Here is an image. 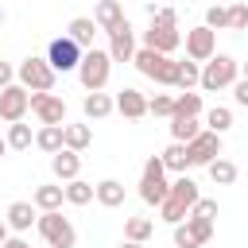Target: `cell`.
<instances>
[{"instance_id":"6da1fadb","label":"cell","mask_w":248,"mask_h":248,"mask_svg":"<svg viewBox=\"0 0 248 248\" xmlns=\"http://www.w3.org/2000/svg\"><path fill=\"white\" fill-rule=\"evenodd\" d=\"M132 62H136V70H140L143 78H151L155 85H174V70H178V62H174L170 54H159V50L140 46Z\"/></svg>"},{"instance_id":"7a4b0ae2","label":"cell","mask_w":248,"mask_h":248,"mask_svg":"<svg viewBox=\"0 0 248 248\" xmlns=\"http://www.w3.org/2000/svg\"><path fill=\"white\" fill-rule=\"evenodd\" d=\"M236 78H240V62H236L232 54H213V58L202 66V89H205V93H217V89H225V85H236Z\"/></svg>"},{"instance_id":"3957f363","label":"cell","mask_w":248,"mask_h":248,"mask_svg":"<svg viewBox=\"0 0 248 248\" xmlns=\"http://www.w3.org/2000/svg\"><path fill=\"white\" fill-rule=\"evenodd\" d=\"M140 198H143L147 205H163V202L170 198L167 167H163V159H159V155H151V159L143 163V178H140Z\"/></svg>"},{"instance_id":"277c9868","label":"cell","mask_w":248,"mask_h":248,"mask_svg":"<svg viewBox=\"0 0 248 248\" xmlns=\"http://www.w3.org/2000/svg\"><path fill=\"white\" fill-rule=\"evenodd\" d=\"M35 229H39V236L46 240V248H74V244H78V232H74L70 217H62L58 209H50V213H39Z\"/></svg>"},{"instance_id":"5b68a950","label":"cell","mask_w":248,"mask_h":248,"mask_svg":"<svg viewBox=\"0 0 248 248\" xmlns=\"http://www.w3.org/2000/svg\"><path fill=\"white\" fill-rule=\"evenodd\" d=\"M108 74H112V58H108V50H85L81 54V66H78V78H81V85L89 89V93H101L105 89V81H108Z\"/></svg>"},{"instance_id":"8992f818","label":"cell","mask_w":248,"mask_h":248,"mask_svg":"<svg viewBox=\"0 0 248 248\" xmlns=\"http://www.w3.org/2000/svg\"><path fill=\"white\" fill-rule=\"evenodd\" d=\"M16 81H19L27 93H50V85H54V70H50V62H46V58L31 54V58H23V62H19Z\"/></svg>"},{"instance_id":"52a82bcc","label":"cell","mask_w":248,"mask_h":248,"mask_svg":"<svg viewBox=\"0 0 248 248\" xmlns=\"http://www.w3.org/2000/svg\"><path fill=\"white\" fill-rule=\"evenodd\" d=\"M81 46L70 39V35H58V39H50V46H46V62H50V70L54 74H66V70H78L81 66Z\"/></svg>"},{"instance_id":"ba28073f","label":"cell","mask_w":248,"mask_h":248,"mask_svg":"<svg viewBox=\"0 0 248 248\" xmlns=\"http://www.w3.org/2000/svg\"><path fill=\"white\" fill-rule=\"evenodd\" d=\"M27 108H31V93H27L19 81L8 85V89H0V120L19 124V120L27 116Z\"/></svg>"},{"instance_id":"9c48e42d","label":"cell","mask_w":248,"mask_h":248,"mask_svg":"<svg viewBox=\"0 0 248 248\" xmlns=\"http://www.w3.org/2000/svg\"><path fill=\"white\" fill-rule=\"evenodd\" d=\"M186 155H190V167H209L213 159H221V136L202 128V136L186 143Z\"/></svg>"},{"instance_id":"30bf717a","label":"cell","mask_w":248,"mask_h":248,"mask_svg":"<svg viewBox=\"0 0 248 248\" xmlns=\"http://www.w3.org/2000/svg\"><path fill=\"white\" fill-rule=\"evenodd\" d=\"M213 54H217V31H209L205 23L186 31V58L190 62H209Z\"/></svg>"},{"instance_id":"8fae6325","label":"cell","mask_w":248,"mask_h":248,"mask_svg":"<svg viewBox=\"0 0 248 248\" xmlns=\"http://www.w3.org/2000/svg\"><path fill=\"white\" fill-rule=\"evenodd\" d=\"M31 112L39 124H66V101L58 93H31Z\"/></svg>"},{"instance_id":"7c38bea8","label":"cell","mask_w":248,"mask_h":248,"mask_svg":"<svg viewBox=\"0 0 248 248\" xmlns=\"http://www.w3.org/2000/svg\"><path fill=\"white\" fill-rule=\"evenodd\" d=\"M108 58L112 62H132L136 58V31H132L128 19L116 31H108Z\"/></svg>"},{"instance_id":"4fadbf2b","label":"cell","mask_w":248,"mask_h":248,"mask_svg":"<svg viewBox=\"0 0 248 248\" xmlns=\"http://www.w3.org/2000/svg\"><path fill=\"white\" fill-rule=\"evenodd\" d=\"M178 43H182L178 27H163V23H151V27L143 31V46H147V50H159V54H174V50H178Z\"/></svg>"},{"instance_id":"5bb4252c","label":"cell","mask_w":248,"mask_h":248,"mask_svg":"<svg viewBox=\"0 0 248 248\" xmlns=\"http://www.w3.org/2000/svg\"><path fill=\"white\" fill-rule=\"evenodd\" d=\"M116 112L128 116V120H140V116H147V97H143L140 89L124 85V89L116 93Z\"/></svg>"},{"instance_id":"9a60e30c","label":"cell","mask_w":248,"mask_h":248,"mask_svg":"<svg viewBox=\"0 0 248 248\" xmlns=\"http://www.w3.org/2000/svg\"><path fill=\"white\" fill-rule=\"evenodd\" d=\"M50 170H54V178H58V182H74V178H78V170H81V155H78V151H70V147H62L58 155H50Z\"/></svg>"},{"instance_id":"2e32d148","label":"cell","mask_w":248,"mask_h":248,"mask_svg":"<svg viewBox=\"0 0 248 248\" xmlns=\"http://www.w3.org/2000/svg\"><path fill=\"white\" fill-rule=\"evenodd\" d=\"M35 147L46 151V155H58V151L66 147V124H43V128L35 132Z\"/></svg>"},{"instance_id":"e0dca14e","label":"cell","mask_w":248,"mask_h":248,"mask_svg":"<svg viewBox=\"0 0 248 248\" xmlns=\"http://www.w3.org/2000/svg\"><path fill=\"white\" fill-rule=\"evenodd\" d=\"M93 19H97V27L108 35V31H116L128 16H124V8H120V0H101V4H97V12H93Z\"/></svg>"},{"instance_id":"ac0fdd59","label":"cell","mask_w":248,"mask_h":248,"mask_svg":"<svg viewBox=\"0 0 248 248\" xmlns=\"http://www.w3.org/2000/svg\"><path fill=\"white\" fill-rule=\"evenodd\" d=\"M4 221H8V229H16V232H27V229L39 221V213H35V202H12Z\"/></svg>"},{"instance_id":"d6986e66","label":"cell","mask_w":248,"mask_h":248,"mask_svg":"<svg viewBox=\"0 0 248 248\" xmlns=\"http://www.w3.org/2000/svg\"><path fill=\"white\" fill-rule=\"evenodd\" d=\"M101 27H97V19H89V16H78V19H70V27H66V35L81 46V50H93V35H97Z\"/></svg>"},{"instance_id":"ffe728a7","label":"cell","mask_w":248,"mask_h":248,"mask_svg":"<svg viewBox=\"0 0 248 248\" xmlns=\"http://www.w3.org/2000/svg\"><path fill=\"white\" fill-rule=\"evenodd\" d=\"M31 202H35V209H43V213L62 209V202H66V186H35Z\"/></svg>"},{"instance_id":"44dd1931","label":"cell","mask_w":248,"mask_h":248,"mask_svg":"<svg viewBox=\"0 0 248 248\" xmlns=\"http://www.w3.org/2000/svg\"><path fill=\"white\" fill-rule=\"evenodd\" d=\"M112 108H116V101H112L108 93H85V101H81V112H85L89 120H105Z\"/></svg>"},{"instance_id":"7402d4cb","label":"cell","mask_w":248,"mask_h":248,"mask_svg":"<svg viewBox=\"0 0 248 248\" xmlns=\"http://www.w3.org/2000/svg\"><path fill=\"white\" fill-rule=\"evenodd\" d=\"M170 198H174V202H182L186 209H194V202L202 198V190H198V182H194L190 174H178V178L170 182Z\"/></svg>"},{"instance_id":"603a6c76","label":"cell","mask_w":248,"mask_h":248,"mask_svg":"<svg viewBox=\"0 0 248 248\" xmlns=\"http://www.w3.org/2000/svg\"><path fill=\"white\" fill-rule=\"evenodd\" d=\"M170 136H174V143H190V140H198V136H202L198 116H170Z\"/></svg>"},{"instance_id":"cb8c5ba5","label":"cell","mask_w":248,"mask_h":248,"mask_svg":"<svg viewBox=\"0 0 248 248\" xmlns=\"http://www.w3.org/2000/svg\"><path fill=\"white\" fill-rule=\"evenodd\" d=\"M97 202H101L105 209H116V205H124V182H116V178H105V182H97Z\"/></svg>"},{"instance_id":"d4e9b609","label":"cell","mask_w":248,"mask_h":248,"mask_svg":"<svg viewBox=\"0 0 248 248\" xmlns=\"http://www.w3.org/2000/svg\"><path fill=\"white\" fill-rule=\"evenodd\" d=\"M194 85H202V66L186 58V62H178V70H174V89L186 93V89H194Z\"/></svg>"},{"instance_id":"484cf974","label":"cell","mask_w":248,"mask_h":248,"mask_svg":"<svg viewBox=\"0 0 248 248\" xmlns=\"http://www.w3.org/2000/svg\"><path fill=\"white\" fill-rule=\"evenodd\" d=\"M159 159H163V167H167V170H174V174H186V167H190L186 143H170V147H167V151H163Z\"/></svg>"},{"instance_id":"4316f807","label":"cell","mask_w":248,"mask_h":248,"mask_svg":"<svg viewBox=\"0 0 248 248\" xmlns=\"http://www.w3.org/2000/svg\"><path fill=\"white\" fill-rule=\"evenodd\" d=\"M205 170H209V178H213L217 186H232V182H236V174H240L232 159H213V163H209Z\"/></svg>"},{"instance_id":"83f0119b","label":"cell","mask_w":248,"mask_h":248,"mask_svg":"<svg viewBox=\"0 0 248 248\" xmlns=\"http://www.w3.org/2000/svg\"><path fill=\"white\" fill-rule=\"evenodd\" d=\"M151 232H155L151 217H128V225H124V240H136V244H147Z\"/></svg>"},{"instance_id":"f1b7e54d","label":"cell","mask_w":248,"mask_h":248,"mask_svg":"<svg viewBox=\"0 0 248 248\" xmlns=\"http://www.w3.org/2000/svg\"><path fill=\"white\" fill-rule=\"evenodd\" d=\"M4 140H8V147H12V151H27V147L35 143L31 124H23V120H19V124H8V136H4Z\"/></svg>"},{"instance_id":"f546056e","label":"cell","mask_w":248,"mask_h":248,"mask_svg":"<svg viewBox=\"0 0 248 248\" xmlns=\"http://www.w3.org/2000/svg\"><path fill=\"white\" fill-rule=\"evenodd\" d=\"M93 198H97V186H89V182H81V178L66 182V202H70V205H89Z\"/></svg>"},{"instance_id":"4dcf8cb0","label":"cell","mask_w":248,"mask_h":248,"mask_svg":"<svg viewBox=\"0 0 248 248\" xmlns=\"http://www.w3.org/2000/svg\"><path fill=\"white\" fill-rule=\"evenodd\" d=\"M89 143H93L89 124H66V147H70V151H85Z\"/></svg>"},{"instance_id":"1f68e13d","label":"cell","mask_w":248,"mask_h":248,"mask_svg":"<svg viewBox=\"0 0 248 248\" xmlns=\"http://www.w3.org/2000/svg\"><path fill=\"white\" fill-rule=\"evenodd\" d=\"M205 124H209V132H217V136H225V132L232 128V112H229L225 105H213V108L205 112Z\"/></svg>"},{"instance_id":"d6a6232c","label":"cell","mask_w":248,"mask_h":248,"mask_svg":"<svg viewBox=\"0 0 248 248\" xmlns=\"http://www.w3.org/2000/svg\"><path fill=\"white\" fill-rule=\"evenodd\" d=\"M202 112V93H178L174 97V116H198Z\"/></svg>"},{"instance_id":"836d02e7","label":"cell","mask_w":248,"mask_h":248,"mask_svg":"<svg viewBox=\"0 0 248 248\" xmlns=\"http://www.w3.org/2000/svg\"><path fill=\"white\" fill-rule=\"evenodd\" d=\"M159 217H163L167 225H182V221L190 217V209H186L182 202H174V198H167V202L159 205Z\"/></svg>"},{"instance_id":"e575fe53","label":"cell","mask_w":248,"mask_h":248,"mask_svg":"<svg viewBox=\"0 0 248 248\" xmlns=\"http://www.w3.org/2000/svg\"><path fill=\"white\" fill-rule=\"evenodd\" d=\"M147 112H155V116H167V120H170V116H174V97H170V93H155V97L147 101Z\"/></svg>"},{"instance_id":"d590c367","label":"cell","mask_w":248,"mask_h":248,"mask_svg":"<svg viewBox=\"0 0 248 248\" xmlns=\"http://www.w3.org/2000/svg\"><path fill=\"white\" fill-rule=\"evenodd\" d=\"M229 27H232V31H248V4H244V0L229 4Z\"/></svg>"},{"instance_id":"8d00e7d4","label":"cell","mask_w":248,"mask_h":248,"mask_svg":"<svg viewBox=\"0 0 248 248\" xmlns=\"http://www.w3.org/2000/svg\"><path fill=\"white\" fill-rule=\"evenodd\" d=\"M205 27H209V31H221V27H229V8L213 4V8L205 12Z\"/></svg>"},{"instance_id":"74e56055","label":"cell","mask_w":248,"mask_h":248,"mask_svg":"<svg viewBox=\"0 0 248 248\" xmlns=\"http://www.w3.org/2000/svg\"><path fill=\"white\" fill-rule=\"evenodd\" d=\"M174 244H178V248H202V240L194 236V229H190L186 221H182V225H174Z\"/></svg>"},{"instance_id":"f35d334b","label":"cell","mask_w":248,"mask_h":248,"mask_svg":"<svg viewBox=\"0 0 248 248\" xmlns=\"http://www.w3.org/2000/svg\"><path fill=\"white\" fill-rule=\"evenodd\" d=\"M190 217L213 221V217H217V202H213V198H198V202H194V209H190Z\"/></svg>"},{"instance_id":"ab89813d","label":"cell","mask_w":248,"mask_h":248,"mask_svg":"<svg viewBox=\"0 0 248 248\" xmlns=\"http://www.w3.org/2000/svg\"><path fill=\"white\" fill-rule=\"evenodd\" d=\"M186 225L194 229V236H198L202 244H209V236H213V221H202V217H186Z\"/></svg>"},{"instance_id":"60d3db41","label":"cell","mask_w":248,"mask_h":248,"mask_svg":"<svg viewBox=\"0 0 248 248\" xmlns=\"http://www.w3.org/2000/svg\"><path fill=\"white\" fill-rule=\"evenodd\" d=\"M151 23H163V27H178V12H174V8H159V12L151 16Z\"/></svg>"},{"instance_id":"b9f144b4","label":"cell","mask_w":248,"mask_h":248,"mask_svg":"<svg viewBox=\"0 0 248 248\" xmlns=\"http://www.w3.org/2000/svg\"><path fill=\"white\" fill-rule=\"evenodd\" d=\"M232 97H236V105H244V108H248V78H236V85H232Z\"/></svg>"},{"instance_id":"7bdbcfd3","label":"cell","mask_w":248,"mask_h":248,"mask_svg":"<svg viewBox=\"0 0 248 248\" xmlns=\"http://www.w3.org/2000/svg\"><path fill=\"white\" fill-rule=\"evenodd\" d=\"M8 85H16V70L8 62H0V89H8Z\"/></svg>"},{"instance_id":"ee69618b","label":"cell","mask_w":248,"mask_h":248,"mask_svg":"<svg viewBox=\"0 0 248 248\" xmlns=\"http://www.w3.org/2000/svg\"><path fill=\"white\" fill-rule=\"evenodd\" d=\"M4 248H31V244H27L23 236H8V240H4Z\"/></svg>"},{"instance_id":"f6af8a7d","label":"cell","mask_w":248,"mask_h":248,"mask_svg":"<svg viewBox=\"0 0 248 248\" xmlns=\"http://www.w3.org/2000/svg\"><path fill=\"white\" fill-rule=\"evenodd\" d=\"M4 240H8V221L0 217V248H4Z\"/></svg>"},{"instance_id":"bcb514c9","label":"cell","mask_w":248,"mask_h":248,"mask_svg":"<svg viewBox=\"0 0 248 248\" xmlns=\"http://www.w3.org/2000/svg\"><path fill=\"white\" fill-rule=\"evenodd\" d=\"M120 248H147V244H136V240H124Z\"/></svg>"},{"instance_id":"7dc6e473","label":"cell","mask_w":248,"mask_h":248,"mask_svg":"<svg viewBox=\"0 0 248 248\" xmlns=\"http://www.w3.org/2000/svg\"><path fill=\"white\" fill-rule=\"evenodd\" d=\"M4 151H8V140H4V136H0V155H4Z\"/></svg>"},{"instance_id":"c3c4849f","label":"cell","mask_w":248,"mask_h":248,"mask_svg":"<svg viewBox=\"0 0 248 248\" xmlns=\"http://www.w3.org/2000/svg\"><path fill=\"white\" fill-rule=\"evenodd\" d=\"M0 23H4V8H0Z\"/></svg>"},{"instance_id":"681fc988","label":"cell","mask_w":248,"mask_h":248,"mask_svg":"<svg viewBox=\"0 0 248 248\" xmlns=\"http://www.w3.org/2000/svg\"><path fill=\"white\" fill-rule=\"evenodd\" d=\"M244 78H248V62H244Z\"/></svg>"}]
</instances>
